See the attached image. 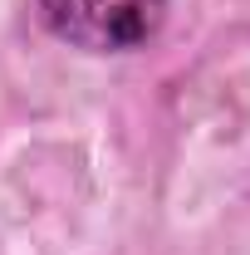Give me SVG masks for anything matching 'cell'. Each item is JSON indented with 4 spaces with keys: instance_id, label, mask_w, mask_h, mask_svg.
Instances as JSON below:
<instances>
[{
    "instance_id": "1",
    "label": "cell",
    "mask_w": 250,
    "mask_h": 255,
    "mask_svg": "<svg viewBox=\"0 0 250 255\" xmlns=\"http://www.w3.org/2000/svg\"><path fill=\"white\" fill-rule=\"evenodd\" d=\"M44 25L89 54H127L162 30L167 0H39Z\"/></svg>"
}]
</instances>
